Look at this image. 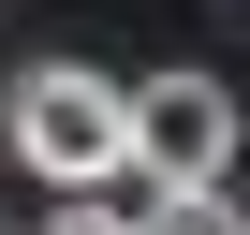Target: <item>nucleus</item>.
Returning a JSON list of instances; mask_svg holds the SVG:
<instances>
[{
  "label": "nucleus",
  "mask_w": 250,
  "mask_h": 235,
  "mask_svg": "<svg viewBox=\"0 0 250 235\" xmlns=\"http://www.w3.org/2000/svg\"><path fill=\"white\" fill-rule=\"evenodd\" d=\"M15 162H30L59 206H103V176H133V88H103L88 59L15 74Z\"/></svg>",
  "instance_id": "nucleus-1"
},
{
  "label": "nucleus",
  "mask_w": 250,
  "mask_h": 235,
  "mask_svg": "<svg viewBox=\"0 0 250 235\" xmlns=\"http://www.w3.org/2000/svg\"><path fill=\"white\" fill-rule=\"evenodd\" d=\"M133 235H250V206H235V191H147Z\"/></svg>",
  "instance_id": "nucleus-3"
},
{
  "label": "nucleus",
  "mask_w": 250,
  "mask_h": 235,
  "mask_svg": "<svg viewBox=\"0 0 250 235\" xmlns=\"http://www.w3.org/2000/svg\"><path fill=\"white\" fill-rule=\"evenodd\" d=\"M44 235H133V206H59Z\"/></svg>",
  "instance_id": "nucleus-4"
},
{
  "label": "nucleus",
  "mask_w": 250,
  "mask_h": 235,
  "mask_svg": "<svg viewBox=\"0 0 250 235\" xmlns=\"http://www.w3.org/2000/svg\"><path fill=\"white\" fill-rule=\"evenodd\" d=\"M235 147H250V118H235V88H221V74H191V59H177V74H147V88H133V176H147V191H221V162H235Z\"/></svg>",
  "instance_id": "nucleus-2"
}]
</instances>
